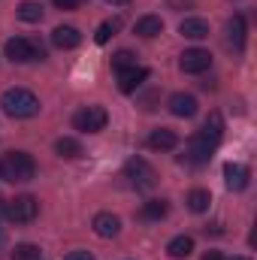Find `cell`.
I'll return each instance as SVG.
<instances>
[{
  "instance_id": "obj_16",
  "label": "cell",
  "mask_w": 257,
  "mask_h": 260,
  "mask_svg": "<svg viewBox=\"0 0 257 260\" xmlns=\"http://www.w3.org/2000/svg\"><path fill=\"white\" fill-rule=\"evenodd\" d=\"M245 18L242 15H233L230 21H227V43L236 49V52H242L245 49Z\"/></svg>"
},
{
  "instance_id": "obj_29",
  "label": "cell",
  "mask_w": 257,
  "mask_h": 260,
  "mask_svg": "<svg viewBox=\"0 0 257 260\" xmlns=\"http://www.w3.org/2000/svg\"><path fill=\"white\" fill-rule=\"evenodd\" d=\"M203 260H224V254H221V251H206Z\"/></svg>"
},
{
  "instance_id": "obj_9",
  "label": "cell",
  "mask_w": 257,
  "mask_h": 260,
  "mask_svg": "<svg viewBox=\"0 0 257 260\" xmlns=\"http://www.w3.org/2000/svg\"><path fill=\"white\" fill-rule=\"evenodd\" d=\"M91 227H94V233H97L100 239H115V236L121 233V218L112 215V212H97Z\"/></svg>"
},
{
  "instance_id": "obj_1",
  "label": "cell",
  "mask_w": 257,
  "mask_h": 260,
  "mask_svg": "<svg viewBox=\"0 0 257 260\" xmlns=\"http://www.w3.org/2000/svg\"><path fill=\"white\" fill-rule=\"evenodd\" d=\"M0 109L9 118H34L40 112V97L27 88H6L0 97Z\"/></svg>"
},
{
  "instance_id": "obj_27",
  "label": "cell",
  "mask_w": 257,
  "mask_h": 260,
  "mask_svg": "<svg viewBox=\"0 0 257 260\" xmlns=\"http://www.w3.org/2000/svg\"><path fill=\"white\" fill-rule=\"evenodd\" d=\"M64 260H94V254H91V251H85V248H76V251H70Z\"/></svg>"
},
{
  "instance_id": "obj_18",
  "label": "cell",
  "mask_w": 257,
  "mask_h": 260,
  "mask_svg": "<svg viewBox=\"0 0 257 260\" xmlns=\"http://www.w3.org/2000/svg\"><path fill=\"white\" fill-rule=\"evenodd\" d=\"M167 212H170V203L167 200H148L139 209V218L142 221H160V218H167Z\"/></svg>"
},
{
  "instance_id": "obj_15",
  "label": "cell",
  "mask_w": 257,
  "mask_h": 260,
  "mask_svg": "<svg viewBox=\"0 0 257 260\" xmlns=\"http://www.w3.org/2000/svg\"><path fill=\"white\" fill-rule=\"evenodd\" d=\"M133 30H136V37H142V40L160 37V34H164V18H160V15H142Z\"/></svg>"
},
{
  "instance_id": "obj_24",
  "label": "cell",
  "mask_w": 257,
  "mask_h": 260,
  "mask_svg": "<svg viewBox=\"0 0 257 260\" xmlns=\"http://www.w3.org/2000/svg\"><path fill=\"white\" fill-rule=\"evenodd\" d=\"M118 27H121V21L118 18H112V21H103L100 27H97V34H94V43H109V37H115L118 34Z\"/></svg>"
},
{
  "instance_id": "obj_12",
  "label": "cell",
  "mask_w": 257,
  "mask_h": 260,
  "mask_svg": "<svg viewBox=\"0 0 257 260\" xmlns=\"http://www.w3.org/2000/svg\"><path fill=\"white\" fill-rule=\"evenodd\" d=\"M145 79H148V70L145 67H127V70L118 73V88H121V94H133Z\"/></svg>"
},
{
  "instance_id": "obj_5",
  "label": "cell",
  "mask_w": 257,
  "mask_h": 260,
  "mask_svg": "<svg viewBox=\"0 0 257 260\" xmlns=\"http://www.w3.org/2000/svg\"><path fill=\"white\" fill-rule=\"evenodd\" d=\"M6 58L12 64H24V61H43L46 58V49L27 37H12L6 40Z\"/></svg>"
},
{
  "instance_id": "obj_22",
  "label": "cell",
  "mask_w": 257,
  "mask_h": 260,
  "mask_svg": "<svg viewBox=\"0 0 257 260\" xmlns=\"http://www.w3.org/2000/svg\"><path fill=\"white\" fill-rule=\"evenodd\" d=\"M203 133H206L209 139L221 142V136H224V118H221V112H209V118H206V124H203Z\"/></svg>"
},
{
  "instance_id": "obj_26",
  "label": "cell",
  "mask_w": 257,
  "mask_h": 260,
  "mask_svg": "<svg viewBox=\"0 0 257 260\" xmlns=\"http://www.w3.org/2000/svg\"><path fill=\"white\" fill-rule=\"evenodd\" d=\"M12 260H40V248L30 245V242H21V245H15Z\"/></svg>"
},
{
  "instance_id": "obj_20",
  "label": "cell",
  "mask_w": 257,
  "mask_h": 260,
  "mask_svg": "<svg viewBox=\"0 0 257 260\" xmlns=\"http://www.w3.org/2000/svg\"><path fill=\"white\" fill-rule=\"evenodd\" d=\"M18 18L21 21H27V24H37V21H43V3H37V0H24V3H18Z\"/></svg>"
},
{
  "instance_id": "obj_13",
  "label": "cell",
  "mask_w": 257,
  "mask_h": 260,
  "mask_svg": "<svg viewBox=\"0 0 257 260\" xmlns=\"http://www.w3.org/2000/svg\"><path fill=\"white\" fill-rule=\"evenodd\" d=\"M179 145V136H176V130L170 127H157L148 133V148H154V151H173Z\"/></svg>"
},
{
  "instance_id": "obj_8",
  "label": "cell",
  "mask_w": 257,
  "mask_h": 260,
  "mask_svg": "<svg viewBox=\"0 0 257 260\" xmlns=\"http://www.w3.org/2000/svg\"><path fill=\"white\" fill-rule=\"evenodd\" d=\"M179 67H182V73H206L209 67H212V55L206 52V49H185L182 55H179Z\"/></svg>"
},
{
  "instance_id": "obj_4",
  "label": "cell",
  "mask_w": 257,
  "mask_h": 260,
  "mask_svg": "<svg viewBox=\"0 0 257 260\" xmlns=\"http://www.w3.org/2000/svg\"><path fill=\"white\" fill-rule=\"evenodd\" d=\"M124 176L130 179V185L136 191H151L157 185V170L145 157H130L127 164H124Z\"/></svg>"
},
{
  "instance_id": "obj_17",
  "label": "cell",
  "mask_w": 257,
  "mask_h": 260,
  "mask_svg": "<svg viewBox=\"0 0 257 260\" xmlns=\"http://www.w3.org/2000/svg\"><path fill=\"white\" fill-rule=\"evenodd\" d=\"M179 34L185 40H206L209 37V21H203V18H185L179 24Z\"/></svg>"
},
{
  "instance_id": "obj_25",
  "label": "cell",
  "mask_w": 257,
  "mask_h": 260,
  "mask_svg": "<svg viewBox=\"0 0 257 260\" xmlns=\"http://www.w3.org/2000/svg\"><path fill=\"white\" fill-rule=\"evenodd\" d=\"M127 67H136V55H133L130 49H121V52L112 55V70H115V73H121V70H127Z\"/></svg>"
},
{
  "instance_id": "obj_19",
  "label": "cell",
  "mask_w": 257,
  "mask_h": 260,
  "mask_svg": "<svg viewBox=\"0 0 257 260\" xmlns=\"http://www.w3.org/2000/svg\"><path fill=\"white\" fill-rule=\"evenodd\" d=\"M194 251V239L191 236H176V239H170V245H167V254L173 260H185L191 257Z\"/></svg>"
},
{
  "instance_id": "obj_31",
  "label": "cell",
  "mask_w": 257,
  "mask_h": 260,
  "mask_svg": "<svg viewBox=\"0 0 257 260\" xmlns=\"http://www.w3.org/2000/svg\"><path fill=\"white\" fill-rule=\"evenodd\" d=\"M0 251H3V227H0Z\"/></svg>"
},
{
  "instance_id": "obj_32",
  "label": "cell",
  "mask_w": 257,
  "mask_h": 260,
  "mask_svg": "<svg viewBox=\"0 0 257 260\" xmlns=\"http://www.w3.org/2000/svg\"><path fill=\"white\" fill-rule=\"evenodd\" d=\"M230 260H248V257H230Z\"/></svg>"
},
{
  "instance_id": "obj_21",
  "label": "cell",
  "mask_w": 257,
  "mask_h": 260,
  "mask_svg": "<svg viewBox=\"0 0 257 260\" xmlns=\"http://www.w3.org/2000/svg\"><path fill=\"white\" fill-rule=\"evenodd\" d=\"M55 151H58V157L73 160V157L82 154V145H79V139H73V136H61V139L55 142Z\"/></svg>"
},
{
  "instance_id": "obj_28",
  "label": "cell",
  "mask_w": 257,
  "mask_h": 260,
  "mask_svg": "<svg viewBox=\"0 0 257 260\" xmlns=\"http://www.w3.org/2000/svg\"><path fill=\"white\" fill-rule=\"evenodd\" d=\"M52 3H55L58 9H76V6H79L82 0H52Z\"/></svg>"
},
{
  "instance_id": "obj_6",
  "label": "cell",
  "mask_w": 257,
  "mask_h": 260,
  "mask_svg": "<svg viewBox=\"0 0 257 260\" xmlns=\"http://www.w3.org/2000/svg\"><path fill=\"white\" fill-rule=\"evenodd\" d=\"M218 148V142L215 139H209L203 130H197L191 139H188V145H185V164H191V167H203V164H209L212 160V151Z\"/></svg>"
},
{
  "instance_id": "obj_3",
  "label": "cell",
  "mask_w": 257,
  "mask_h": 260,
  "mask_svg": "<svg viewBox=\"0 0 257 260\" xmlns=\"http://www.w3.org/2000/svg\"><path fill=\"white\" fill-rule=\"evenodd\" d=\"M3 215L12 224H30L40 215V203H37V197L21 194V197H15V200H6L3 203Z\"/></svg>"
},
{
  "instance_id": "obj_11",
  "label": "cell",
  "mask_w": 257,
  "mask_h": 260,
  "mask_svg": "<svg viewBox=\"0 0 257 260\" xmlns=\"http://www.w3.org/2000/svg\"><path fill=\"white\" fill-rule=\"evenodd\" d=\"M167 106H170V112H173L176 118H194L200 103H197V97H194V94L179 91V94H173V97H170V103H167Z\"/></svg>"
},
{
  "instance_id": "obj_10",
  "label": "cell",
  "mask_w": 257,
  "mask_h": 260,
  "mask_svg": "<svg viewBox=\"0 0 257 260\" xmlns=\"http://www.w3.org/2000/svg\"><path fill=\"white\" fill-rule=\"evenodd\" d=\"M248 179H251V173L245 164H224V185L230 191H245Z\"/></svg>"
},
{
  "instance_id": "obj_7",
  "label": "cell",
  "mask_w": 257,
  "mask_h": 260,
  "mask_svg": "<svg viewBox=\"0 0 257 260\" xmlns=\"http://www.w3.org/2000/svg\"><path fill=\"white\" fill-rule=\"evenodd\" d=\"M106 121H109V112L103 106H85L73 115V127L79 133H100L106 127Z\"/></svg>"
},
{
  "instance_id": "obj_14",
  "label": "cell",
  "mask_w": 257,
  "mask_h": 260,
  "mask_svg": "<svg viewBox=\"0 0 257 260\" xmlns=\"http://www.w3.org/2000/svg\"><path fill=\"white\" fill-rule=\"evenodd\" d=\"M52 43H55L58 49H76V46L82 43V34H79V27H73V24H61V27L52 30Z\"/></svg>"
},
{
  "instance_id": "obj_2",
  "label": "cell",
  "mask_w": 257,
  "mask_h": 260,
  "mask_svg": "<svg viewBox=\"0 0 257 260\" xmlns=\"http://www.w3.org/2000/svg\"><path fill=\"white\" fill-rule=\"evenodd\" d=\"M37 176V160L27 154V151H9L0 157V179L3 182H30Z\"/></svg>"
},
{
  "instance_id": "obj_23",
  "label": "cell",
  "mask_w": 257,
  "mask_h": 260,
  "mask_svg": "<svg viewBox=\"0 0 257 260\" xmlns=\"http://www.w3.org/2000/svg\"><path fill=\"white\" fill-rule=\"evenodd\" d=\"M209 203H212V194H209V191H203V188H194L191 194H188V209L197 212V215H200V212H206V209H209Z\"/></svg>"
},
{
  "instance_id": "obj_30",
  "label": "cell",
  "mask_w": 257,
  "mask_h": 260,
  "mask_svg": "<svg viewBox=\"0 0 257 260\" xmlns=\"http://www.w3.org/2000/svg\"><path fill=\"white\" fill-rule=\"evenodd\" d=\"M106 3H112V6H124V3H130V0H106Z\"/></svg>"
}]
</instances>
